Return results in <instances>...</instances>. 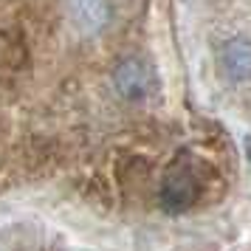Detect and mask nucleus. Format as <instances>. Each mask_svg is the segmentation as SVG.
Instances as JSON below:
<instances>
[{"instance_id":"f257e3e1","label":"nucleus","mask_w":251,"mask_h":251,"mask_svg":"<svg viewBox=\"0 0 251 251\" xmlns=\"http://www.w3.org/2000/svg\"><path fill=\"white\" fill-rule=\"evenodd\" d=\"M201 195V183L195 178V172L189 167H183V161L172 164L164 181H161V189H158V198H161V206L170 212V215H181L186 212L189 206L198 201Z\"/></svg>"},{"instance_id":"20e7f679","label":"nucleus","mask_w":251,"mask_h":251,"mask_svg":"<svg viewBox=\"0 0 251 251\" xmlns=\"http://www.w3.org/2000/svg\"><path fill=\"white\" fill-rule=\"evenodd\" d=\"M220 65L231 82H249L251 79V43L249 40H228L220 48Z\"/></svg>"},{"instance_id":"f03ea898","label":"nucleus","mask_w":251,"mask_h":251,"mask_svg":"<svg viewBox=\"0 0 251 251\" xmlns=\"http://www.w3.org/2000/svg\"><path fill=\"white\" fill-rule=\"evenodd\" d=\"M113 85L125 99H141V96H147L150 88H152V74H150V68L144 62H138V59H125L113 74Z\"/></svg>"},{"instance_id":"7ed1b4c3","label":"nucleus","mask_w":251,"mask_h":251,"mask_svg":"<svg viewBox=\"0 0 251 251\" xmlns=\"http://www.w3.org/2000/svg\"><path fill=\"white\" fill-rule=\"evenodd\" d=\"M68 17L82 34H99L110 23L107 0H68Z\"/></svg>"}]
</instances>
